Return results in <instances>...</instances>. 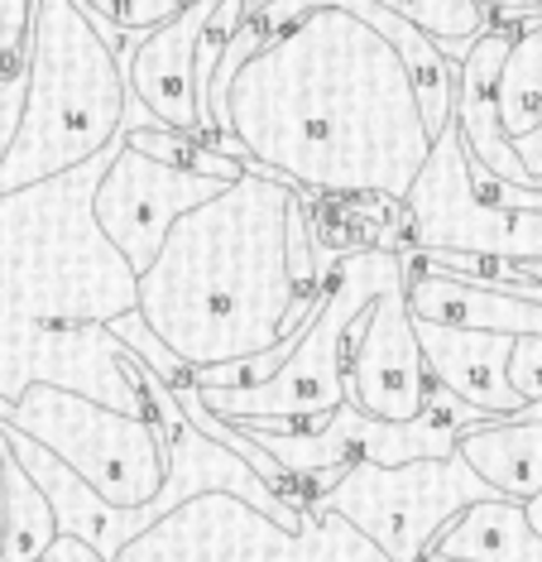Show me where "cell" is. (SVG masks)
<instances>
[{
	"mask_svg": "<svg viewBox=\"0 0 542 562\" xmlns=\"http://www.w3.org/2000/svg\"><path fill=\"white\" fill-rule=\"evenodd\" d=\"M264 34L212 82L222 149L307 198L408 202L437 131L389 34L346 0H260Z\"/></svg>",
	"mask_w": 542,
	"mask_h": 562,
	"instance_id": "6da1fadb",
	"label": "cell"
},
{
	"mask_svg": "<svg viewBox=\"0 0 542 562\" xmlns=\"http://www.w3.org/2000/svg\"><path fill=\"white\" fill-rule=\"evenodd\" d=\"M298 193L250 159L236 183L178 216L139 274L135 308L192 370L250 361L317 313L327 284L307 289L289 265V212Z\"/></svg>",
	"mask_w": 542,
	"mask_h": 562,
	"instance_id": "7a4b0ae2",
	"label": "cell"
},
{
	"mask_svg": "<svg viewBox=\"0 0 542 562\" xmlns=\"http://www.w3.org/2000/svg\"><path fill=\"white\" fill-rule=\"evenodd\" d=\"M111 155L115 145L58 178L0 193V351L38 323H115L139 303L135 265L92 212Z\"/></svg>",
	"mask_w": 542,
	"mask_h": 562,
	"instance_id": "3957f363",
	"label": "cell"
},
{
	"mask_svg": "<svg viewBox=\"0 0 542 562\" xmlns=\"http://www.w3.org/2000/svg\"><path fill=\"white\" fill-rule=\"evenodd\" d=\"M131 116L125 63L92 20L87 0H34L24 111L5 159L0 193L34 188L111 149Z\"/></svg>",
	"mask_w": 542,
	"mask_h": 562,
	"instance_id": "277c9868",
	"label": "cell"
},
{
	"mask_svg": "<svg viewBox=\"0 0 542 562\" xmlns=\"http://www.w3.org/2000/svg\"><path fill=\"white\" fill-rule=\"evenodd\" d=\"M408 274V255L394 246H355L341 255L317 313L303 323L298 347L260 385H202V400L226 418H317L346 400V366L365 327L370 303Z\"/></svg>",
	"mask_w": 542,
	"mask_h": 562,
	"instance_id": "5b68a950",
	"label": "cell"
},
{
	"mask_svg": "<svg viewBox=\"0 0 542 562\" xmlns=\"http://www.w3.org/2000/svg\"><path fill=\"white\" fill-rule=\"evenodd\" d=\"M115 562H394L337 509H303V529H283L230 491H206L149 524Z\"/></svg>",
	"mask_w": 542,
	"mask_h": 562,
	"instance_id": "8992f818",
	"label": "cell"
},
{
	"mask_svg": "<svg viewBox=\"0 0 542 562\" xmlns=\"http://www.w3.org/2000/svg\"><path fill=\"white\" fill-rule=\"evenodd\" d=\"M0 424L44 442L121 509L149 505L169 481V442L154 418L125 414L77 390L30 385L20 400H0Z\"/></svg>",
	"mask_w": 542,
	"mask_h": 562,
	"instance_id": "52a82bcc",
	"label": "cell"
},
{
	"mask_svg": "<svg viewBox=\"0 0 542 562\" xmlns=\"http://www.w3.org/2000/svg\"><path fill=\"white\" fill-rule=\"evenodd\" d=\"M505 501L466 457H418L404 467L355 462L313 505L337 509L394 562H422L471 505Z\"/></svg>",
	"mask_w": 542,
	"mask_h": 562,
	"instance_id": "ba28073f",
	"label": "cell"
},
{
	"mask_svg": "<svg viewBox=\"0 0 542 562\" xmlns=\"http://www.w3.org/2000/svg\"><path fill=\"white\" fill-rule=\"evenodd\" d=\"M408 250H475L542 260V207L485 202L471 178V149L456 116L437 135L408 193Z\"/></svg>",
	"mask_w": 542,
	"mask_h": 562,
	"instance_id": "9c48e42d",
	"label": "cell"
},
{
	"mask_svg": "<svg viewBox=\"0 0 542 562\" xmlns=\"http://www.w3.org/2000/svg\"><path fill=\"white\" fill-rule=\"evenodd\" d=\"M30 385L77 390L87 400L149 418V394L135 375L131 347L111 323H38L0 351V400H20Z\"/></svg>",
	"mask_w": 542,
	"mask_h": 562,
	"instance_id": "30bf717a",
	"label": "cell"
},
{
	"mask_svg": "<svg viewBox=\"0 0 542 562\" xmlns=\"http://www.w3.org/2000/svg\"><path fill=\"white\" fill-rule=\"evenodd\" d=\"M222 188H226V178L163 164V159L145 155V149H135L131 139L121 135L111 164L97 178L92 212H97L101 232L115 240V250L135 265V274H145L154 265V255L163 250L178 216L202 207V202L216 198Z\"/></svg>",
	"mask_w": 542,
	"mask_h": 562,
	"instance_id": "8fae6325",
	"label": "cell"
},
{
	"mask_svg": "<svg viewBox=\"0 0 542 562\" xmlns=\"http://www.w3.org/2000/svg\"><path fill=\"white\" fill-rule=\"evenodd\" d=\"M432 385L437 380L422 356L418 327H413L404 274L370 303L365 327L351 347V366H346V400L374 418H413L428 408Z\"/></svg>",
	"mask_w": 542,
	"mask_h": 562,
	"instance_id": "7c38bea8",
	"label": "cell"
},
{
	"mask_svg": "<svg viewBox=\"0 0 542 562\" xmlns=\"http://www.w3.org/2000/svg\"><path fill=\"white\" fill-rule=\"evenodd\" d=\"M212 10L216 0H188L173 20L139 34L131 54H125V82H131V97L139 106H149L154 121L202 139H212V131H206L202 101H197V40L206 20H212Z\"/></svg>",
	"mask_w": 542,
	"mask_h": 562,
	"instance_id": "4fadbf2b",
	"label": "cell"
},
{
	"mask_svg": "<svg viewBox=\"0 0 542 562\" xmlns=\"http://www.w3.org/2000/svg\"><path fill=\"white\" fill-rule=\"evenodd\" d=\"M413 327H418L422 356H428V370L437 385H447L451 394H461L466 404H475L481 414H495V418H509V414H523L528 408V400L509 380L513 337H505V331H481V327L422 323V317H413Z\"/></svg>",
	"mask_w": 542,
	"mask_h": 562,
	"instance_id": "5bb4252c",
	"label": "cell"
},
{
	"mask_svg": "<svg viewBox=\"0 0 542 562\" xmlns=\"http://www.w3.org/2000/svg\"><path fill=\"white\" fill-rule=\"evenodd\" d=\"M456 452L466 457L505 501L523 505L542 491V418H528V414L485 418V424L461 432Z\"/></svg>",
	"mask_w": 542,
	"mask_h": 562,
	"instance_id": "9a60e30c",
	"label": "cell"
},
{
	"mask_svg": "<svg viewBox=\"0 0 542 562\" xmlns=\"http://www.w3.org/2000/svg\"><path fill=\"white\" fill-rule=\"evenodd\" d=\"M442 553H461L475 562H542V539L528 524L519 501H485L471 505L451 529L437 539Z\"/></svg>",
	"mask_w": 542,
	"mask_h": 562,
	"instance_id": "2e32d148",
	"label": "cell"
},
{
	"mask_svg": "<svg viewBox=\"0 0 542 562\" xmlns=\"http://www.w3.org/2000/svg\"><path fill=\"white\" fill-rule=\"evenodd\" d=\"M58 539H63V529H58V509L48 501V491L24 471L20 457L10 452V519H5L0 562H44Z\"/></svg>",
	"mask_w": 542,
	"mask_h": 562,
	"instance_id": "e0dca14e",
	"label": "cell"
},
{
	"mask_svg": "<svg viewBox=\"0 0 542 562\" xmlns=\"http://www.w3.org/2000/svg\"><path fill=\"white\" fill-rule=\"evenodd\" d=\"M499 111H505L509 135H528L542 125V15L513 20V44L499 78Z\"/></svg>",
	"mask_w": 542,
	"mask_h": 562,
	"instance_id": "ac0fdd59",
	"label": "cell"
},
{
	"mask_svg": "<svg viewBox=\"0 0 542 562\" xmlns=\"http://www.w3.org/2000/svg\"><path fill=\"white\" fill-rule=\"evenodd\" d=\"M384 5L413 20L422 34H432L451 63L466 58V48L495 24V15H489L481 0H384Z\"/></svg>",
	"mask_w": 542,
	"mask_h": 562,
	"instance_id": "d6986e66",
	"label": "cell"
},
{
	"mask_svg": "<svg viewBox=\"0 0 542 562\" xmlns=\"http://www.w3.org/2000/svg\"><path fill=\"white\" fill-rule=\"evenodd\" d=\"M87 5H92L97 15H106L115 30H125L131 40H139V34H149L154 24L173 20L188 0H87Z\"/></svg>",
	"mask_w": 542,
	"mask_h": 562,
	"instance_id": "ffe728a7",
	"label": "cell"
},
{
	"mask_svg": "<svg viewBox=\"0 0 542 562\" xmlns=\"http://www.w3.org/2000/svg\"><path fill=\"white\" fill-rule=\"evenodd\" d=\"M30 30L34 0H0V72L30 68Z\"/></svg>",
	"mask_w": 542,
	"mask_h": 562,
	"instance_id": "44dd1931",
	"label": "cell"
},
{
	"mask_svg": "<svg viewBox=\"0 0 542 562\" xmlns=\"http://www.w3.org/2000/svg\"><path fill=\"white\" fill-rule=\"evenodd\" d=\"M509 380L528 404L542 400V337H513L509 351Z\"/></svg>",
	"mask_w": 542,
	"mask_h": 562,
	"instance_id": "7402d4cb",
	"label": "cell"
},
{
	"mask_svg": "<svg viewBox=\"0 0 542 562\" xmlns=\"http://www.w3.org/2000/svg\"><path fill=\"white\" fill-rule=\"evenodd\" d=\"M513 139V155L523 159V169L533 173V183L542 188V125H533L528 135H509Z\"/></svg>",
	"mask_w": 542,
	"mask_h": 562,
	"instance_id": "603a6c76",
	"label": "cell"
},
{
	"mask_svg": "<svg viewBox=\"0 0 542 562\" xmlns=\"http://www.w3.org/2000/svg\"><path fill=\"white\" fill-rule=\"evenodd\" d=\"M481 5H485L495 20H505V24L528 20V15H542V0H481Z\"/></svg>",
	"mask_w": 542,
	"mask_h": 562,
	"instance_id": "cb8c5ba5",
	"label": "cell"
},
{
	"mask_svg": "<svg viewBox=\"0 0 542 562\" xmlns=\"http://www.w3.org/2000/svg\"><path fill=\"white\" fill-rule=\"evenodd\" d=\"M48 562H106L97 553L92 543H82V539H68V533H63V539L48 548Z\"/></svg>",
	"mask_w": 542,
	"mask_h": 562,
	"instance_id": "d4e9b609",
	"label": "cell"
},
{
	"mask_svg": "<svg viewBox=\"0 0 542 562\" xmlns=\"http://www.w3.org/2000/svg\"><path fill=\"white\" fill-rule=\"evenodd\" d=\"M5 519H10V447L0 438V548H5Z\"/></svg>",
	"mask_w": 542,
	"mask_h": 562,
	"instance_id": "484cf974",
	"label": "cell"
},
{
	"mask_svg": "<svg viewBox=\"0 0 542 562\" xmlns=\"http://www.w3.org/2000/svg\"><path fill=\"white\" fill-rule=\"evenodd\" d=\"M523 515H528V524H533L538 539H542V491L533 495V501H523Z\"/></svg>",
	"mask_w": 542,
	"mask_h": 562,
	"instance_id": "4316f807",
	"label": "cell"
},
{
	"mask_svg": "<svg viewBox=\"0 0 542 562\" xmlns=\"http://www.w3.org/2000/svg\"><path fill=\"white\" fill-rule=\"evenodd\" d=\"M422 562H475V558H461V553H442V548H432Z\"/></svg>",
	"mask_w": 542,
	"mask_h": 562,
	"instance_id": "83f0119b",
	"label": "cell"
},
{
	"mask_svg": "<svg viewBox=\"0 0 542 562\" xmlns=\"http://www.w3.org/2000/svg\"><path fill=\"white\" fill-rule=\"evenodd\" d=\"M44 562H48V558H44Z\"/></svg>",
	"mask_w": 542,
	"mask_h": 562,
	"instance_id": "f1b7e54d",
	"label": "cell"
}]
</instances>
